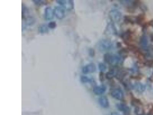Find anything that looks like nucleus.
Listing matches in <instances>:
<instances>
[{
	"label": "nucleus",
	"instance_id": "obj_27",
	"mask_svg": "<svg viewBox=\"0 0 153 115\" xmlns=\"http://www.w3.org/2000/svg\"><path fill=\"white\" fill-rule=\"evenodd\" d=\"M148 25L150 26L151 27H152L153 28V20H151L148 23Z\"/></svg>",
	"mask_w": 153,
	"mask_h": 115
},
{
	"label": "nucleus",
	"instance_id": "obj_10",
	"mask_svg": "<svg viewBox=\"0 0 153 115\" xmlns=\"http://www.w3.org/2000/svg\"><path fill=\"white\" fill-rule=\"evenodd\" d=\"M140 45L142 49L144 50L148 49V40L146 35L141 36L140 40Z\"/></svg>",
	"mask_w": 153,
	"mask_h": 115
},
{
	"label": "nucleus",
	"instance_id": "obj_3",
	"mask_svg": "<svg viewBox=\"0 0 153 115\" xmlns=\"http://www.w3.org/2000/svg\"><path fill=\"white\" fill-rule=\"evenodd\" d=\"M56 1L62 7L68 11H71L74 8V2L72 0H57Z\"/></svg>",
	"mask_w": 153,
	"mask_h": 115
},
{
	"label": "nucleus",
	"instance_id": "obj_29",
	"mask_svg": "<svg viewBox=\"0 0 153 115\" xmlns=\"http://www.w3.org/2000/svg\"><path fill=\"white\" fill-rule=\"evenodd\" d=\"M111 115H121L118 113L116 112H113L111 113Z\"/></svg>",
	"mask_w": 153,
	"mask_h": 115
},
{
	"label": "nucleus",
	"instance_id": "obj_14",
	"mask_svg": "<svg viewBox=\"0 0 153 115\" xmlns=\"http://www.w3.org/2000/svg\"><path fill=\"white\" fill-rule=\"evenodd\" d=\"M116 107L119 110L122 112L128 113L130 111V108L128 106L124 104H118L116 105Z\"/></svg>",
	"mask_w": 153,
	"mask_h": 115
},
{
	"label": "nucleus",
	"instance_id": "obj_17",
	"mask_svg": "<svg viewBox=\"0 0 153 115\" xmlns=\"http://www.w3.org/2000/svg\"><path fill=\"white\" fill-rule=\"evenodd\" d=\"M116 73L117 72H116L114 70L112 69L106 73V78L108 80L112 79L114 77L116 76Z\"/></svg>",
	"mask_w": 153,
	"mask_h": 115
},
{
	"label": "nucleus",
	"instance_id": "obj_11",
	"mask_svg": "<svg viewBox=\"0 0 153 115\" xmlns=\"http://www.w3.org/2000/svg\"><path fill=\"white\" fill-rule=\"evenodd\" d=\"M106 88L105 86L101 85L96 86L93 89V92L97 95H100L103 94L106 91Z\"/></svg>",
	"mask_w": 153,
	"mask_h": 115
},
{
	"label": "nucleus",
	"instance_id": "obj_9",
	"mask_svg": "<svg viewBox=\"0 0 153 115\" xmlns=\"http://www.w3.org/2000/svg\"><path fill=\"white\" fill-rule=\"evenodd\" d=\"M54 9L51 7H48L46 8L45 10V18L47 21H50L54 18Z\"/></svg>",
	"mask_w": 153,
	"mask_h": 115
},
{
	"label": "nucleus",
	"instance_id": "obj_25",
	"mask_svg": "<svg viewBox=\"0 0 153 115\" xmlns=\"http://www.w3.org/2000/svg\"><path fill=\"white\" fill-rule=\"evenodd\" d=\"M153 64V60H147L144 63V65L146 66H152Z\"/></svg>",
	"mask_w": 153,
	"mask_h": 115
},
{
	"label": "nucleus",
	"instance_id": "obj_7",
	"mask_svg": "<svg viewBox=\"0 0 153 115\" xmlns=\"http://www.w3.org/2000/svg\"><path fill=\"white\" fill-rule=\"evenodd\" d=\"M96 70V67L95 64L93 63H91L84 66L82 69V72L84 74H87L94 73Z\"/></svg>",
	"mask_w": 153,
	"mask_h": 115
},
{
	"label": "nucleus",
	"instance_id": "obj_30",
	"mask_svg": "<svg viewBox=\"0 0 153 115\" xmlns=\"http://www.w3.org/2000/svg\"><path fill=\"white\" fill-rule=\"evenodd\" d=\"M116 45L117 47H119V48L121 47V46H122L121 43L120 42H118L117 43Z\"/></svg>",
	"mask_w": 153,
	"mask_h": 115
},
{
	"label": "nucleus",
	"instance_id": "obj_6",
	"mask_svg": "<svg viewBox=\"0 0 153 115\" xmlns=\"http://www.w3.org/2000/svg\"><path fill=\"white\" fill-rule=\"evenodd\" d=\"M54 14L56 18L59 19H62L65 15V9L62 7L56 6L54 9Z\"/></svg>",
	"mask_w": 153,
	"mask_h": 115
},
{
	"label": "nucleus",
	"instance_id": "obj_1",
	"mask_svg": "<svg viewBox=\"0 0 153 115\" xmlns=\"http://www.w3.org/2000/svg\"><path fill=\"white\" fill-rule=\"evenodd\" d=\"M124 58L122 56L116 55L106 53L104 55V60L109 65L116 66L123 62Z\"/></svg>",
	"mask_w": 153,
	"mask_h": 115
},
{
	"label": "nucleus",
	"instance_id": "obj_13",
	"mask_svg": "<svg viewBox=\"0 0 153 115\" xmlns=\"http://www.w3.org/2000/svg\"><path fill=\"white\" fill-rule=\"evenodd\" d=\"M134 19L135 23L138 25H141L145 20V15L144 13H140L135 17Z\"/></svg>",
	"mask_w": 153,
	"mask_h": 115
},
{
	"label": "nucleus",
	"instance_id": "obj_2",
	"mask_svg": "<svg viewBox=\"0 0 153 115\" xmlns=\"http://www.w3.org/2000/svg\"><path fill=\"white\" fill-rule=\"evenodd\" d=\"M96 47L100 51H107L112 49L113 47V44L111 41L108 39H102L98 43Z\"/></svg>",
	"mask_w": 153,
	"mask_h": 115
},
{
	"label": "nucleus",
	"instance_id": "obj_19",
	"mask_svg": "<svg viewBox=\"0 0 153 115\" xmlns=\"http://www.w3.org/2000/svg\"><path fill=\"white\" fill-rule=\"evenodd\" d=\"M127 72L124 70H120L117 72L116 77L118 79L120 80H122L124 78L125 76L126 75Z\"/></svg>",
	"mask_w": 153,
	"mask_h": 115
},
{
	"label": "nucleus",
	"instance_id": "obj_22",
	"mask_svg": "<svg viewBox=\"0 0 153 115\" xmlns=\"http://www.w3.org/2000/svg\"><path fill=\"white\" fill-rule=\"evenodd\" d=\"M81 81L83 83H91L92 82V79L85 76H82L81 77Z\"/></svg>",
	"mask_w": 153,
	"mask_h": 115
},
{
	"label": "nucleus",
	"instance_id": "obj_5",
	"mask_svg": "<svg viewBox=\"0 0 153 115\" xmlns=\"http://www.w3.org/2000/svg\"><path fill=\"white\" fill-rule=\"evenodd\" d=\"M132 31L130 29H128L121 35V37L126 45L130 44V42L132 39Z\"/></svg>",
	"mask_w": 153,
	"mask_h": 115
},
{
	"label": "nucleus",
	"instance_id": "obj_21",
	"mask_svg": "<svg viewBox=\"0 0 153 115\" xmlns=\"http://www.w3.org/2000/svg\"><path fill=\"white\" fill-rule=\"evenodd\" d=\"M36 5L38 6H41V5H45L47 4V1H46L43 0H34L32 1Z\"/></svg>",
	"mask_w": 153,
	"mask_h": 115
},
{
	"label": "nucleus",
	"instance_id": "obj_16",
	"mask_svg": "<svg viewBox=\"0 0 153 115\" xmlns=\"http://www.w3.org/2000/svg\"><path fill=\"white\" fill-rule=\"evenodd\" d=\"M29 10L27 7L25 5L22 4V20H24L28 17H30L29 15Z\"/></svg>",
	"mask_w": 153,
	"mask_h": 115
},
{
	"label": "nucleus",
	"instance_id": "obj_20",
	"mask_svg": "<svg viewBox=\"0 0 153 115\" xmlns=\"http://www.w3.org/2000/svg\"><path fill=\"white\" fill-rule=\"evenodd\" d=\"M124 21L126 24L130 23V24H134L135 23L134 18L129 16H125L124 17Z\"/></svg>",
	"mask_w": 153,
	"mask_h": 115
},
{
	"label": "nucleus",
	"instance_id": "obj_26",
	"mask_svg": "<svg viewBox=\"0 0 153 115\" xmlns=\"http://www.w3.org/2000/svg\"><path fill=\"white\" fill-rule=\"evenodd\" d=\"M89 53L90 54V56H93L94 55V50L92 49H90L89 51Z\"/></svg>",
	"mask_w": 153,
	"mask_h": 115
},
{
	"label": "nucleus",
	"instance_id": "obj_8",
	"mask_svg": "<svg viewBox=\"0 0 153 115\" xmlns=\"http://www.w3.org/2000/svg\"><path fill=\"white\" fill-rule=\"evenodd\" d=\"M111 95L114 98L118 100H123L124 98L123 92L119 89H116L112 91Z\"/></svg>",
	"mask_w": 153,
	"mask_h": 115
},
{
	"label": "nucleus",
	"instance_id": "obj_31",
	"mask_svg": "<svg viewBox=\"0 0 153 115\" xmlns=\"http://www.w3.org/2000/svg\"><path fill=\"white\" fill-rule=\"evenodd\" d=\"M151 41L153 42V35H152L151 36Z\"/></svg>",
	"mask_w": 153,
	"mask_h": 115
},
{
	"label": "nucleus",
	"instance_id": "obj_18",
	"mask_svg": "<svg viewBox=\"0 0 153 115\" xmlns=\"http://www.w3.org/2000/svg\"><path fill=\"white\" fill-rule=\"evenodd\" d=\"M38 31L41 34H45L48 32V25L45 24H43L40 25L38 27Z\"/></svg>",
	"mask_w": 153,
	"mask_h": 115
},
{
	"label": "nucleus",
	"instance_id": "obj_15",
	"mask_svg": "<svg viewBox=\"0 0 153 115\" xmlns=\"http://www.w3.org/2000/svg\"><path fill=\"white\" fill-rule=\"evenodd\" d=\"M133 88L137 92H140V93L144 92L146 89V87H145V85L139 83H135L133 86Z\"/></svg>",
	"mask_w": 153,
	"mask_h": 115
},
{
	"label": "nucleus",
	"instance_id": "obj_23",
	"mask_svg": "<svg viewBox=\"0 0 153 115\" xmlns=\"http://www.w3.org/2000/svg\"><path fill=\"white\" fill-rule=\"evenodd\" d=\"M98 68L101 72H103L106 71V67L105 65L102 63H100L98 65Z\"/></svg>",
	"mask_w": 153,
	"mask_h": 115
},
{
	"label": "nucleus",
	"instance_id": "obj_28",
	"mask_svg": "<svg viewBox=\"0 0 153 115\" xmlns=\"http://www.w3.org/2000/svg\"><path fill=\"white\" fill-rule=\"evenodd\" d=\"M142 115H144V114ZM147 115H153V109H152L151 110H150V111L149 112V113Z\"/></svg>",
	"mask_w": 153,
	"mask_h": 115
},
{
	"label": "nucleus",
	"instance_id": "obj_4",
	"mask_svg": "<svg viewBox=\"0 0 153 115\" xmlns=\"http://www.w3.org/2000/svg\"><path fill=\"white\" fill-rule=\"evenodd\" d=\"M109 17L112 22H118L121 21L122 13L117 9H113L109 12Z\"/></svg>",
	"mask_w": 153,
	"mask_h": 115
},
{
	"label": "nucleus",
	"instance_id": "obj_24",
	"mask_svg": "<svg viewBox=\"0 0 153 115\" xmlns=\"http://www.w3.org/2000/svg\"><path fill=\"white\" fill-rule=\"evenodd\" d=\"M48 27L49 29H53L56 28V26H57V24H56V22L53 21V22H51L48 23Z\"/></svg>",
	"mask_w": 153,
	"mask_h": 115
},
{
	"label": "nucleus",
	"instance_id": "obj_12",
	"mask_svg": "<svg viewBox=\"0 0 153 115\" xmlns=\"http://www.w3.org/2000/svg\"><path fill=\"white\" fill-rule=\"evenodd\" d=\"M99 103L101 107L104 108H108L109 102L107 98L105 96H102L99 99Z\"/></svg>",
	"mask_w": 153,
	"mask_h": 115
}]
</instances>
